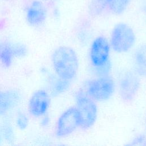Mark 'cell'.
Masks as SVG:
<instances>
[{"label": "cell", "mask_w": 146, "mask_h": 146, "mask_svg": "<svg viewBox=\"0 0 146 146\" xmlns=\"http://www.w3.org/2000/svg\"><path fill=\"white\" fill-rule=\"evenodd\" d=\"M51 62L57 76L67 81H71L78 72L79 62L76 51L66 46L55 48L51 55Z\"/></svg>", "instance_id": "6da1fadb"}, {"label": "cell", "mask_w": 146, "mask_h": 146, "mask_svg": "<svg viewBox=\"0 0 146 146\" xmlns=\"http://www.w3.org/2000/svg\"><path fill=\"white\" fill-rule=\"evenodd\" d=\"M136 34L132 27L124 22H120L113 27L109 39L111 48L116 53L128 52L135 45Z\"/></svg>", "instance_id": "7a4b0ae2"}, {"label": "cell", "mask_w": 146, "mask_h": 146, "mask_svg": "<svg viewBox=\"0 0 146 146\" xmlns=\"http://www.w3.org/2000/svg\"><path fill=\"white\" fill-rule=\"evenodd\" d=\"M75 107L80 117V128L83 129L91 128L98 117V109L96 101L89 96L86 91L79 90L75 94Z\"/></svg>", "instance_id": "3957f363"}, {"label": "cell", "mask_w": 146, "mask_h": 146, "mask_svg": "<svg viewBox=\"0 0 146 146\" xmlns=\"http://www.w3.org/2000/svg\"><path fill=\"white\" fill-rule=\"evenodd\" d=\"M115 91L113 79L103 75L90 80L86 84V92L94 100L104 102L109 100Z\"/></svg>", "instance_id": "277c9868"}, {"label": "cell", "mask_w": 146, "mask_h": 146, "mask_svg": "<svg viewBox=\"0 0 146 146\" xmlns=\"http://www.w3.org/2000/svg\"><path fill=\"white\" fill-rule=\"evenodd\" d=\"M111 46L109 40L103 36L96 37L91 42L89 56L91 65L96 69L105 68L110 60Z\"/></svg>", "instance_id": "5b68a950"}, {"label": "cell", "mask_w": 146, "mask_h": 146, "mask_svg": "<svg viewBox=\"0 0 146 146\" xmlns=\"http://www.w3.org/2000/svg\"><path fill=\"white\" fill-rule=\"evenodd\" d=\"M81 120L75 107L66 109L58 117L55 128V134L58 137H66L78 128H80Z\"/></svg>", "instance_id": "8992f818"}, {"label": "cell", "mask_w": 146, "mask_h": 146, "mask_svg": "<svg viewBox=\"0 0 146 146\" xmlns=\"http://www.w3.org/2000/svg\"><path fill=\"white\" fill-rule=\"evenodd\" d=\"M140 76L135 71L124 73L119 82V92L121 99L126 102L134 99L140 87Z\"/></svg>", "instance_id": "52a82bcc"}, {"label": "cell", "mask_w": 146, "mask_h": 146, "mask_svg": "<svg viewBox=\"0 0 146 146\" xmlns=\"http://www.w3.org/2000/svg\"><path fill=\"white\" fill-rule=\"evenodd\" d=\"M50 105V97L44 90H38L31 95L28 104L29 113L33 116L38 117L43 116L47 111Z\"/></svg>", "instance_id": "ba28073f"}, {"label": "cell", "mask_w": 146, "mask_h": 146, "mask_svg": "<svg viewBox=\"0 0 146 146\" xmlns=\"http://www.w3.org/2000/svg\"><path fill=\"white\" fill-rule=\"evenodd\" d=\"M47 11L44 5L39 1H33L26 12L28 23L33 26L41 25L46 20Z\"/></svg>", "instance_id": "9c48e42d"}, {"label": "cell", "mask_w": 146, "mask_h": 146, "mask_svg": "<svg viewBox=\"0 0 146 146\" xmlns=\"http://www.w3.org/2000/svg\"><path fill=\"white\" fill-rule=\"evenodd\" d=\"M21 100L19 92L14 90L0 91V116L15 107Z\"/></svg>", "instance_id": "30bf717a"}, {"label": "cell", "mask_w": 146, "mask_h": 146, "mask_svg": "<svg viewBox=\"0 0 146 146\" xmlns=\"http://www.w3.org/2000/svg\"><path fill=\"white\" fill-rule=\"evenodd\" d=\"M134 71L140 76L146 78V43L137 46L133 55Z\"/></svg>", "instance_id": "8fae6325"}, {"label": "cell", "mask_w": 146, "mask_h": 146, "mask_svg": "<svg viewBox=\"0 0 146 146\" xmlns=\"http://www.w3.org/2000/svg\"><path fill=\"white\" fill-rule=\"evenodd\" d=\"M15 58L12 44L8 42H0V62L6 67H10Z\"/></svg>", "instance_id": "7c38bea8"}, {"label": "cell", "mask_w": 146, "mask_h": 146, "mask_svg": "<svg viewBox=\"0 0 146 146\" xmlns=\"http://www.w3.org/2000/svg\"><path fill=\"white\" fill-rule=\"evenodd\" d=\"M103 2L113 14L120 15L126 10L130 0H103Z\"/></svg>", "instance_id": "4fadbf2b"}, {"label": "cell", "mask_w": 146, "mask_h": 146, "mask_svg": "<svg viewBox=\"0 0 146 146\" xmlns=\"http://www.w3.org/2000/svg\"><path fill=\"white\" fill-rule=\"evenodd\" d=\"M58 79L55 80L52 86L53 91L56 93H61L66 91L70 86V81L63 80L58 76Z\"/></svg>", "instance_id": "5bb4252c"}, {"label": "cell", "mask_w": 146, "mask_h": 146, "mask_svg": "<svg viewBox=\"0 0 146 146\" xmlns=\"http://www.w3.org/2000/svg\"><path fill=\"white\" fill-rule=\"evenodd\" d=\"M13 52L15 57L22 58L25 56L28 52V48L26 45L22 43L12 44Z\"/></svg>", "instance_id": "9a60e30c"}, {"label": "cell", "mask_w": 146, "mask_h": 146, "mask_svg": "<svg viewBox=\"0 0 146 146\" xmlns=\"http://www.w3.org/2000/svg\"><path fill=\"white\" fill-rule=\"evenodd\" d=\"M3 138L9 142L13 141L14 139V131L10 123L5 122L2 127Z\"/></svg>", "instance_id": "2e32d148"}, {"label": "cell", "mask_w": 146, "mask_h": 146, "mask_svg": "<svg viewBox=\"0 0 146 146\" xmlns=\"http://www.w3.org/2000/svg\"><path fill=\"white\" fill-rule=\"evenodd\" d=\"M16 124L20 129H26L29 124L28 117L22 112L18 113L16 119Z\"/></svg>", "instance_id": "e0dca14e"}, {"label": "cell", "mask_w": 146, "mask_h": 146, "mask_svg": "<svg viewBox=\"0 0 146 146\" xmlns=\"http://www.w3.org/2000/svg\"><path fill=\"white\" fill-rule=\"evenodd\" d=\"M132 143L131 144L132 145H141V144H145L144 143L146 142V137L144 135H139L138 136H136L133 141H132Z\"/></svg>", "instance_id": "ac0fdd59"}, {"label": "cell", "mask_w": 146, "mask_h": 146, "mask_svg": "<svg viewBox=\"0 0 146 146\" xmlns=\"http://www.w3.org/2000/svg\"><path fill=\"white\" fill-rule=\"evenodd\" d=\"M49 118L47 117V116H46L44 117V118H43V119L42 120V121H41V123H42V125L44 127H46L47 126L48 123H49Z\"/></svg>", "instance_id": "d6986e66"}, {"label": "cell", "mask_w": 146, "mask_h": 146, "mask_svg": "<svg viewBox=\"0 0 146 146\" xmlns=\"http://www.w3.org/2000/svg\"><path fill=\"white\" fill-rule=\"evenodd\" d=\"M3 139V132H2V127L0 126V144L2 143Z\"/></svg>", "instance_id": "ffe728a7"}, {"label": "cell", "mask_w": 146, "mask_h": 146, "mask_svg": "<svg viewBox=\"0 0 146 146\" xmlns=\"http://www.w3.org/2000/svg\"><path fill=\"white\" fill-rule=\"evenodd\" d=\"M145 13H146V7H145Z\"/></svg>", "instance_id": "44dd1931"}]
</instances>
